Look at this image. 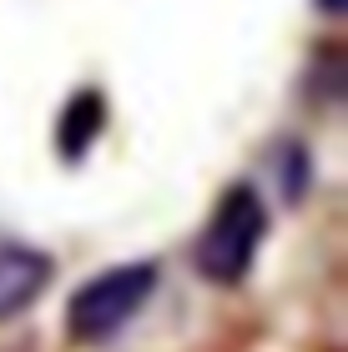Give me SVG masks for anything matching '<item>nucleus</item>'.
<instances>
[{
	"instance_id": "2",
	"label": "nucleus",
	"mask_w": 348,
	"mask_h": 352,
	"mask_svg": "<svg viewBox=\"0 0 348 352\" xmlns=\"http://www.w3.org/2000/svg\"><path fill=\"white\" fill-rule=\"evenodd\" d=\"M156 282H162L156 262H121V267L96 272L66 302V338L76 347H101V342L121 338L141 317V307L152 302Z\"/></svg>"
},
{
	"instance_id": "5",
	"label": "nucleus",
	"mask_w": 348,
	"mask_h": 352,
	"mask_svg": "<svg viewBox=\"0 0 348 352\" xmlns=\"http://www.w3.org/2000/svg\"><path fill=\"white\" fill-rule=\"evenodd\" d=\"M318 10H328V15H338V10H343V0H318Z\"/></svg>"
},
{
	"instance_id": "1",
	"label": "nucleus",
	"mask_w": 348,
	"mask_h": 352,
	"mask_svg": "<svg viewBox=\"0 0 348 352\" xmlns=\"http://www.w3.org/2000/svg\"><path fill=\"white\" fill-rule=\"evenodd\" d=\"M267 242V206L252 182H232L217 197L207 227L197 232L192 262L212 287H237L247 282V272L258 267V252Z\"/></svg>"
},
{
	"instance_id": "3",
	"label": "nucleus",
	"mask_w": 348,
	"mask_h": 352,
	"mask_svg": "<svg viewBox=\"0 0 348 352\" xmlns=\"http://www.w3.org/2000/svg\"><path fill=\"white\" fill-rule=\"evenodd\" d=\"M51 282H56V257H51V252L21 247V242L0 247V327L36 307Z\"/></svg>"
},
{
	"instance_id": "4",
	"label": "nucleus",
	"mask_w": 348,
	"mask_h": 352,
	"mask_svg": "<svg viewBox=\"0 0 348 352\" xmlns=\"http://www.w3.org/2000/svg\"><path fill=\"white\" fill-rule=\"evenodd\" d=\"M106 131V96L96 86H81L61 106V121H56V156L61 162H81V156L101 141Z\"/></svg>"
}]
</instances>
